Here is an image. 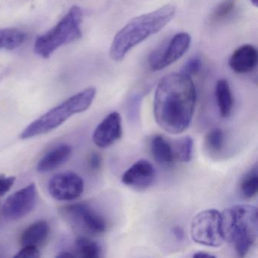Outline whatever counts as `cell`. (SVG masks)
I'll return each mask as SVG.
<instances>
[{"instance_id": "cell-1", "label": "cell", "mask_w": 258, "mask_h": 258, "mask_svg": "<svg viewBox=\"0 0 258 258\" xmlns=\"http://www.w3.org/2000/svg\"><path fill=\"white\" fill-rule=\"evenodd\" d=\"M196 86L191 77L173 73L160 80L154 98V116L158 126L170 134L189 126L196 108Z\"/></svg>"}, {"instance_id": "cell-2", "label": "cell", "mask_w": 258, "mask_h": 258, "mask_svg": "<svg viewBox=\"0 0 258 258\" xmlns=\"http://www.w3.org/2000/svg\"><path fill=\"white\" fill-rule=\"evenodd\" d=\"M174 5L167 4L152 13L131 19L116 34L110 47V57L121 61L136 46L165 28L176 15Z\"/></svg>"}, {"instance_id": "cell-3", "label": "cell", "mask_w": 258, "mask_h": 258, "mask_svg": "<svg viewBox=\"0 0 258 258\" xmlns=\"http://www.w3.org/2000/svg\"><path fill=\"white\" fill-rule=\"evenodd\" d=\"M225 241L229 242L239 256H244L256 244L258 213L256 206L237 205L221 213Z\"/></svg>"}, {"instance_id": "cell-4", "label": "cell", "mask_w": 258, "mask_h": 258, "mask_svg": "<svg viewBox=\"0 0 258 258\" xmlns=\"http://www.w3.org/2000/svg\"><path fill=\"white\" fill-rule=\"evenodd\" d=\"M96 95V90L94 87H90L74 95L32 122L22 131L21 139L28 140L56 129L74 114L88 109Z\"/></svg>"}, {"instance_id": "cell-5", "label": "cell", "mask_w": 258, "mask_h": 258, "mask_svg": "<svg viewBox=\"0 0 258 258\" xmlns=\"http://www.w3.org/2000/svg\"><path fill=\"white\" fill-rule=\"evenodd\" d=\"M82 21L81 9L76 6L72 7L52 29L37 37L34 45L35 53L47 58L60 46L81 38Z\"/></svg>"}, {"instance_id": "cell-6", "label": "cell", "mask_w": 258, "mask_h": 258, "mask_svg": "<svg viewBox=\"0 0 258 258\" xmlns=\"http://www.w3.org/2000/svg\"><path fill=\"white\" fill-rule=\"evenodd\" d=\"M190 234L197 244L212 247L221 246L225 241L221 213L208 209L198 214L191 221Z\"/></svg>"}, {"instance_id": "cell-7", "label": "cell", "mask_w": 258, "mask_h": 258, "mask_svg": "<svg viewBox=\"0 0 258 258\" xmlns=\"http://www.w3.org/2000/svg\"><path fill=\"white\" fill-rule=\"evenodd\" d=\"M191 37L187 33H178L164 49H157L149 57L151 70L158 72L171 66L188 51Z\"/></svg>"}, {"instance_id": "cell-8", "label": "cell", "mask_w": 258, "mask_h": 258, "mask_svg": "<svg viewBox=\"0 0 258 258\" xmlns=\"http://www.w3.org/2000/svg\"><path fill=\"white\" fill-rule=\"evenodd\" d=\"M37 187L31 183L9 196L3 207V214L8 220H17L28 215L37 202Z\"/></svg>"}, {"instance_id": "cell-9", "label": "cell", "mask_w": 258, "mask_h": 258, "mask_svg": "<svg viewBox=\"0 0 258 258\" xmlns=\"http://www.w3.org/2000/svg\"><path fill=\"white\" fill-rule=\"evenodd\" d=\"M48 190L51 196L56 200H75L84 192V182L82 178L74 172H62L51 178Z\"/></svg>"}, {"instance_id": "cell-10", "label": "cell", "mask_w": 258, "mask_h": 258, "mask_svg": "<svg viewBox=\"0 0 258 258\" xmlns=\"http://www.w3.org/2000/svg\"><path fill=\"white\" fill-rule=\"evenodd\" d=\"M64 210L71 221L86 232L98 235L106 231L105 219L87 204H74Z\"/></svg>"}, {"instance_id": "cell-11", "label": "cell", "mask_w": 258, "mask_h": 258, "mask_svg": "<svg viewBox=\"0 0 258 258\" xmlns=\"http://www.w3.org/2000/svg\"><path fill=\"white\" fill-rule=\"evenodd\" d=\"M122 120L116 111L110 113L98 125L93 135V143L101 149L109 147L122 137Z\"/></svg>"}, {"instance_id": "cell-12", "label": "cell", "mask_w": 258, "mask_h": 258, "mask_svg": "<svg viewBox=\"0 0 258 258\" xmlns=\"http://www.w3.org/2000/svg\"><path fill=\"white\" fill-rule=\"evenodd\" d=\"M155 179L153 164L146 159H140L134 163L123 173L121 181L124 185L135 189L149 188Z\"/></svg>"}, {"instance_id": "cell-13", "label": "cell", "mask_w": 258, "mask_h": 258, "mask_svg": "<svg viewBox=\"0 0 258 258\" xmlns=\"http://www.w3.org/2000/svg\"><path fill=\"white\" fill-rule=\"evenodd\" d=\"M257 50L252 45L245 44L235 49L229 59V66L235 73L245 75L256 69Z\"/></svg>"}, {"instance_id": "cell-14", "label": "cell", "mask_w": 258, "mask_h": 258, "mask_svg": "<svg viewBox=\"0 0 258 258\" xmlns=\"http://www.w3.org/2000/svg\"><path fill=\"white\" fill-rule=\"evenodd\" d=\"M72 153V146L67 144L60 145L46 153L39 161L37 170L40 173L52 171L67 162Z\"/></svg>"}, {"instance_id": "cell-15", "label": "cell", "mask_w": 258, "mask_h": 258, "mask_svg": "<svg viewBox=\"0 0 258 258\" xmlns=\"http://www.w3.org/2000/svg\"><path fill=\"white\" fill-rule=\"evenodd\" d=\"M150 150L155 161L161 165H170L176 161L173 145L163 136L155 135L151 139Z\"/></svg>"}, {"instance_id": "cell-16", "label": "cell", "mask_w": 258, "mask_h": 258, "mask_svg": "<svg viewBox=\"0 0 258 258\" xmlns=\"http://www.w3.org/2000/svg\"><path fill=\"white\" fill-rule=\"evenodd\" d=\"M50 228L47 222L38 220L30 225L21 236L22 246L33 245L38 247L49 237Z\"/></svg>"}, {"instance_id": "cell-17", "label": "cell", "mask_w": 258, "mask_h": 258, "mask_svg": "<svg viewBox=\"0 0 258 258\" xmlns=\"http://www.w3.org/2000/svg\"><path fill=\"white\" fill-rule=\"evenodd\" d=\"M215 96L220 116L222 117H229L233 108V98L229 82L226 80L221 79L217 81Z\"/></svg>"}, {"instance_id": "cell-18", "label": "cell", "mask_w": 258, "mask_h": 258, "mask_svg": "<svg viewBox=\"0 0 258 258\" xmlns=\"http://www.w3.org/2000/svg\"><path fill=\"white\" fill-rule=\"evenodd\" d=\"M255 164L241 179L240 193L244 199H252L258 191V168Z\"/></svg>"}, {"instance_id": "cell-19", "label": "cell", "mask_w": 258, "mask_h": 258, "mask_svg": "<svg viewBox=\"0 0 258 258\" xmlns=\"http://www.w3.org/2000/svg\"><path fill=\"white\" fill-rule=\"evenodd\" d=\"M25 39V33L14 28L0 29V49H14L20 46Z\"/></svg>"}, {"instance_id": "cell-20", "label": "cell", "mask_w": 258, "mask_h": 258, "mask_svg": "<svg viewBox=\"0 0 258 258\" xmlns=\"http://www.w3.org/2000/svg\"><path fill=\"white\" fill-rule=\"evenodd\" d=\"M80 256L84 258L99 257L102 253L100 244L85 236L78 237L75 241Z\"/></svg>"}, {"instance_id": "cell-21", "label": "cell", "mask_w": 258, "mask_h": 258, "mask_svg": "<svg viewBox=\"0 0 258 258\" xmlns=\"http://www.w3.org/2000/svg\"><path fill=\"white\" fill-rule=\"evenodd\" d=\"M193 146V140L190 137H182L176 141L173 146L175 159L180 162H189L192 157Z\"/></svg>"}, {"instance_id": "cell-22", "label": "cell", "mask_w": 258, "mask_h": 258, "mask_svg": "<svg viewBox=\"0 0 258 258\" xmlns=\"http://www.w3.org/2000/svg\"><path fill=\"white\" fill-rule=\"evenodd\" d=\"M237 0H223L211 14L210 20L212 23H218L227 19L236 7Z\"/></svg>"}, {"instance_id": "cell-23", "label": "cell", "mask_w": 258, "mask_h": 258, "mask_svg": "<svg viewBox=\"0 0 258 258\" xmlns=\"http://www.w3.org/2000/svg\"><path fill=\"white\" fill-rule=\"evenodd\" d=\"M225 143L224 133L220 128H214L207 134L205 144L212 152H219L223 149Z\"/></svg>"}, {"instance_id": "cell-24", "label": "cell", "mask_w": 258, "mask_h": 258, "mask_svg": "<svg viewBox=\"0 0 258 258\" xmlns=\"http://www.w3.org/2000/svg\"><path fill=\"white\" fill-rule=\"evenodd\" d=\"M202 69V61L199 58H192L187 61L182 69V73L191 77L199 73Z\"/></svg>"}, {"instance_id": "cell-25", "label": "cell", "mask_w": 258, "mask_h": 258, "mask_svg": "<svg viewBox=\"0 0 258 258\" xmlns=\"http://www.w3.org/2000/svg\"><path fill=\"white\" fill-rule=\"evenodd\" d=\"M14 256L17 258H38L40 256V252L37 246H23Z\"/></svg>"}, {"instance_id": "cell-26", "label": "cell", "mask_w": 258, "mask_h": 258, "mask_svg": "<svg viewBox=\"0 0 258 258\" xmlns=\"http://www.w3.org/2000/svg\"><path fill=\"white\" fill-rule=\"evenodd\" d=\"M16 176H0V196L7 194L16 182Z\"/></svg>"}, {"instance_id": "cell-27", "label": "cell", "mask_w": 258, "mask_h": 258, "mask_svg": "<svg viewBox=\"0 0 258 258\" xmlns=\"http://www.w3.org/2000/svg\"><path fill=\"white\" fill-rule=\"evenodd\" d=\"M89 166L93 170H98L102 166V157L99 154L94 152L90 155L88 160Z\"/></svg>"}, {"instance_id": "cell-28", "label": "cell", "mask_w": 258, "mask_h": 258, "mask_svg": "<svg viewBox=\"0 0 258 258\" xmlns=\"http://www.w3.org/2000/svg\"><path fill=\"white\" fill-rule=\"evenodd\" d=\"M173 232L177 239L182 240L183 238V231L179 226H176V227L173 228Z\"/></svg>"}, {"instance_id": "cell-29", "label": "cell", "mask_w": 258, "mask_h": 258, "mask_svg": "<svg viewBox=\"0 0 258 258\" xmlns=\"http://www.w3.org/2000/svg\"><path fill=\"white\" fill-rule=\"evenodd\" d=\"M193 257H205V258H210V257H215L214 255L210 254V253H206V252L203 251H199L196 252L194 255H193Z\"/></svg>"}, {"instance_id": "cell-30", "label": "cell", "mask_w": 258, "mask_h": 258, "mask_svg": "<svg viewBox=\"0 0 258 258\" xmlns=\"http://www.w3.org/2000/svg\"><path fill=\"white\" fill-rule=\"evenodd\" d=\"M73 256H75V254L73 253H71L70 252H62V253H60L57 256V257L60 258H67V257H73Z\"/></svg>"}, {"instance_id": "cell-31", "label": "cell", "mask_w": 258, "mask_h": 258, "mask_svg": "<svg viewBox=\"0 0 258 258\" xmlns=\"http://www.w3.org/2000/svg\"><path fill=\"white\" fill-rule=\"evenodd\" d=\"M250 1L254 7H257L258 0H250Z\"/></svg>"}]
</instances>
